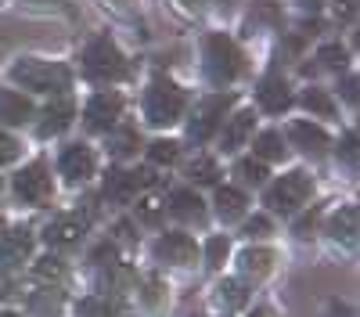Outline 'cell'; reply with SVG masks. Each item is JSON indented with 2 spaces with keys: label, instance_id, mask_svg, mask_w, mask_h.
Returning <instances> with one entry per match:
<instances>
[{
  "label": "cell",
  "instance_id": "7402d4cb",
  "mask_svg": "<svg viewBox=\"0 0 360 317\" xmlns=\"http://www.w3.org/2000/svg\"><path fill=\"white\" fill-rule=\"evenodd\" d=\"M245 195L238 191V188H220L217 191V213H220V220H238L245 213Z\"/></svg>",
  "mask_w": 360,
  "mask_h": 317
},
{
  "label": "cell",
  "instance_id": "f6af8a7d",
  "mask_svg": "<svg viewBox=\"0 0 360 317\" xmlns=\"http://www.w3.org/2000/svg\"><path fill=\"white\" fill-rule=\"evenodd\" d=\"M252 317H274V310H270V306H256Z\"/></svg>",
  "mask_w": 360,
  "mask_h": 317
},
{
  "label": "cell",
  "instance_id": "7a4b0ae2",
  "mask_svg": "<svg viewBox=\"0 0 360 317\" xmlns=\"http://www.w3.org/2000/svg\"><path fill=\"white\" fill-rule=\"evenodd\" d=\"M184 112V94L176 91L169 79H155L144 94V115L152 127H173Z\"/></svg>",
  "mask_w": 360,
  "mask_h": 317
},
{
  "label": "cell",
  "instance_id": "30bf717a",
  "mask_svg": "<svg viewBox=\"0 0 360 317\" xmlns=\"http://www.w3.org/2000/svg\"><path fill=\"white\" fill-rule=\"evenodd\" d=\"M195 256H198V245L188 235H162L155 242V259H162V264L188 267V264H195Z\"/></svg>",
  "mask_w": 360,
  "mask_h": 317
},
{
  "label": "cell",
  "instance_id": "60d3db41",
  "mask_svg": "<svg viewBox=\"0 0 360 317\" xmlns=\"http://www.w3.org/2000/svg\"><path fill=\"white\" fill-rule=\"evenodd\" d=\"M266 231H270V220L266 216H252L245 224V235H266Z\"/></svg>",
  "mask_w": 360,
  "mask_h": 317
},
{
  "label": "cell",
  "instance_id": "83f0119b",
  "mask_svg": "<svg viewBox=\"0 0 360 317\" xmlns=\"http://www.w3.org/2000/svg\"><path fill=\"white\" fill-rule=\"evenodd\" d=\"M33 274L40 278V281H65V267H62V259L58 256H44V259H37V267H33Z\"/></svg>",
  "mask_w": 360,
  "mask_h": 317
},
{
  "label": "cell",
  "instance_id": "e0dca14e",
  "mask_svg": "<svg viewBox=\"0 0 360 317\" xmlns=\"http://www.w3.org/2000/svg\"><path fill=\"white\" fill-rule=\"evenodd\" d=\"M72 115H76V105L72 101H51L44 108V123H40V137H54V134H62L69 123H72Z\"/></svg>",
  "mask_w": 360,
  "mask_h": 317
},
{
  "label": "cell",
  "instance_id": "1f68e13d",
  "mask_svg": "<svg viewBox=\"0 0 360 317\" xmlns=\"http://www.w3.org/2000/svg\"><path fill=\"white\" fill-rule=\"evenodd\" d=\"M317 62H321L324 69H342V65H346V47H339V44L321 47V51H317Z\"/></svg>",
  "mask_w": 360,
  "mask_h": 317
},
{
  "label": "cell",
  "instance_id": "52a82bcc",
  "mask_svg": "<svg viewBox=\"0 0 360 317\" xmlns=\"http://www.w3.org/2000/svg\"><path fill=\"white\" fill-rule=\"evenodd\" d=\"M231 94H213V98H205L202 105H198V112H195V119H191V127H188V134L195 137V141H209L217 134V127L224 123V115H227V108H231Z\"/></svg>",
  "mask_w": 360,
  "mask_h": 317
},
{
  "label": "cell",
  "instance_id": "c3c4849f",
  "mask_svg": "<svg viewBox=\"0 0 360 317\" xmlns=\"http://www.w3.org/2000/svg\"><path fill=\"white\" fill-rule=\"evenodd\" d=\"M108 4H123V0H108Z\"/></svg>",
  "mask_w": 360,
  "mask_h": 317
},
{
  "label": "cell",
  "instance_id": "ba28073f",
  "mask_svg": "<svg viewBox=\"0 0 360 317\" xmlns=\"http://www.w3.org/2000/svg\"><path fill=\"white\" fill-rule=\"evenodd\" d=\"M58 169H62V177L69 184H83L94 177V169H98V159L90 148H83V144H72V148L62 152V162H58Z\"/></svg>",
  "mask_w": 360,
  "mask_h": 317
},
{
  "label": "cell",
  "instance_id": "8d00e7d4",
  "mask_svg": "<svg viewBox=\"0 0 360 317\" xmlns=\"http://www.w3.org/2000/svg\"><path fill=\"white\" fill-rule=\"evenodd\" d=\"M332 11H335V22L346 25V22L356 18V0H335V8H332Z\"/></svg>",
  "mask_w": 360,
  "mask_h": 317
},
{
  "label": "cell",
  "instance_id": "f546056e",
  "mask_svg": "<svg viewBox=\"0 0 360 317\" xmlns=\"http://www.w3.org/2000/svg\"><path fill=\"white\" fill-rule=\"evenodd\" d=\"M33 310H40V313H47L51 310V317H58V306H62V292H54V288H44V292H33Z\"/></svg>",
  "mask_w": 360,
  "mask_h": 317
},
{
  "label": "cell",
  "instance_id": "3957f363",
  "mask_svg": "<svg viewBox=\"0 0 360 317\" xmlns=\"http://www.w3.org/2000/svg\"><path fill=\"white\" fill-rule=\"evenodd\" d=\"M238 69H242V54H238L234 40L224 37V33L205 37V76L217 86H224L238 76Z\"/></svg>",
  "mask_w": 360,
  "mask_h": 317
},
{
  "label": "cell",
  "instance_id": "b9f144b4",
  "mask_svg": "<svg viewBox=\"0 0 360 317\" xmlns=\"http://www.w3.org/2000/svg\"><path fill=\"white\" fill-rule=\"evenodd\" d=\"M314 224H317V216H314V213H310V216H303V220L295 224V235H299V238H310V231H314Z\"/></svg>",
  "mask_w": 360,
  "mask_h": 317
},
{
  "label": "cell",
  "instance_id": "7bdbcfd3",
  "mask_svg": "<svg viewBox=\"0 0 360 317\" xmlns=\"http://www.w3.org/2000/svg\"><path fill=\"white\" fill-rule=\"evenodd\" d=\"M176 4L184 8L188 15H198V11H202V4H205V0H176Z\"/></svg>",
  "mask_w": 360,
  "mask_h": 317
},
{
  "label": "cell",
  "instance_id": "8992f818",
  "mask_svg": "<svg viewBox=\"0 0 360 317\" xmlns=\"http://www.w3.org/2000/svg\"><path fill=\"white\" fill-rule=\"evenodd\" d=\"M15 191H18L22 202H29V206H44V202H51V195H54L51 169H47L44 162L25 166L18 177H15Z\"/></svg>",
  "mask_w": 360,
  "mask_h": 317
},
{
  "label": "cell",
  "instance_id": "5bb4252c",
  "mask_svg": "<svg viewBox=\"0 0 360 317\" xmlns=\"http://www.w3.org/2000/svg\"><path fill=\"white\" fill-rule=\"evenodd\" d=\"M288 137H292L295 148H303L307 155H324V152H328V134H324L321 127L307 123V119L292 123V127H288Z\"/></svg>",
  "mask_w": 360,
  "mask_h": 317
},
{
  "label": "cell",
  "instance_id": "6da1fadb",
  "mask_svg": "<svg viewBox=\"0 0 360 317\" xmlns=\"http://www.w3.org/2000/svg\"><path fill=\"white\" fill-rule=\"evenodd\" d=\"M11 79L22 83L25 91H40V94H58L69 86V69L58 62H40V58H18L11 65Z\"/></svg>",
  "mask_w": 360,
  "mask_h": 317
},
{
  "label": "cell",
  "instance_id": "bcb514c9",
  "mask_svg": "<svg viewBox=\"0 0 360 317\" xmlns=\"http://www.w3.org/2000/svg\"><path fill=\"white\" fill-rule=\"evenodd\" d=\"M332 317H353L349 306H332Z\"/></svg>",
  "mask_w": 360,
  "mask_h": 317
},
{
  "label": "cell",
  "instance_id": "4dcf8cb0",
  "mask_svg": "<svg viewBox=\"0 0 360 317\" xmlns=\"http://www.w3.org/2000/svg\"><path fill=\"white\" fill-rule=\"evenodd\" d=\"M303 105H307L310 112L324 115V119H328V115H335V105H332V98H328L324 91H307V94H303Z\"/></svg>",
  "mask_w": 360,
  "mask_h": 317
},
{
  "label": "cell",
  "instance_id": "e575fe53",
  "mask_svg": "<svg viewBox=\"0 0 360 317\" xmlns=\"http://www.w3.org/2000/svg\"><path fill=\"white\" fill-rule=\"evenodd\" d=\"M15 159H18V141H15L11 134L0 130V166H8V162H15Z\"/></svg>",
  "mask_w": 360,
  "mask_h": 317
},
{
  "label": "cell",
  "instance_id": "9c48e42d",
  "mask_svg": "<svg viewBox=\"0 0 360 317\" xmlns=\"http://www.w3.org/2000/svg\"><path fill=\"white\" fill-rule=\"evenodd\" d=\"M83 235H86V216H79V213L58 216V220H51L47 231H44L47 245H54V249H69V245H76Z\"/></svg>",
  "mask_w": 360,
  "mask_h": 317
},
{
  "label": "cell",
  "instance_id": "9a60e30c",
  "mask_svg": "<svg viewBox=\"0 0 360 317\" xmlns=\"http://www.w3.org/2000/svg\"><path fill=\"white\" fill-rule=\"evenodd\" d=\"M141 188V177L137 173H127V169H112L105 177V198L108 202H119V206H127V202H134Z\"/></svg>",
  "mask_w": 360,
  "mask_h": 317
},
{
  "label": "cell",
  "instance_id": "ac0fdd59",
  "mask_svg": "<svg viewBox=\"0 0 360 317\" xmlns=\"http://www.w3.org/2000/svg\"><path fill=\"white\" fill-rule=\"evenodd\" d=\"M356 227H360L356 206H342L332 216V224H328V235H332L335 242H342V245H356Z\"/></svg>",
  "mask_w": 360,
  "mask_h": 317
},
{
  "label": "cell",
  "instance_id": "ffe728a7",
  "mask_svg": "<svg viewBox=\"0 0 360 317\" xmlns=\"http://www.w3.org/2000/svg\"><path fill=\"white\" fill-rule=\"evenodd\" d=\"M252 127H256V115L245 108V112H238L234 119L227 123V130H224V152H238L242 144L252 137Z\"/></svg>",
  "mask_w": 360,
  "mask_h": 317
},
{
  "label": "cell",
  "instance_id": "d6986e66",
  "mask_svg": "<svg viewBox=\"0 0 360 317\" xmlns=\"http://www.w3.org/2000/svg\"><path fill=\"white\" fill-rule=\"evenodd\" d=\"M29 115H33V101L15 94V91H0V123H11V127H22Z\"/></svg>",
  "mask_w": 360,
  "mask_h": 317
},
{
  "label": "cell",
  "instance_id": "d6a6232c",
  "mask_svg": "<svg viewBox=\"0 0 360 317\" xmlns=\"http://www.w3.org/2000/svg\"><path fill=\"white\" fill-rule=\"evenodd\" d=\"M238 173H242L249 184H263L266 181V166L259 159H242V162H238Z\"/></svg>",
  "mask_w": 360,
  "mask_h": 317
},
{
  "label": "cell",
  "instance_id": "681fc988",
  "mask_svg": "<svg viewBox=\"0 0 360 317\" xmlns=\"http://www.w3.org/2000/svg\"><path fill=\"white\" fill-rule=\"evenodd\" d=\"M0 231H4V216H0Z\"/></svg>",
  "mask_w": 360,
  "mask_h": 317
},
{
  "label": "cell",
  "instance_id": "8fae6325",
  "mask_svg": "<svg viewBox=\"0 0 360 317\" xmlns=\"http://www.w3.org/2000/svg\"><path fill=\"white\" fill-rule=\"evenodd\" d=\"M119 112H123V101H119L115 94H98V98H90L86 112H83V119L90 130H112L115 119H119Z\"/></svg>",
  "mask_w": 360,
  "mask_h": 317
},
{
  "label": "cell",
  "instance_id": "4316f807",
  "mask_svg": "<svg viewBox=\"0 0 360 317\" xmlns=\"http://www.w3.org/2000/svg\"><path fill=\"white\" fill-rule=\"evenodd\" d=\"M176 148H180L176 141H155V144H148V159H152L155 166H173L176 155H180Z\"/></svg>",
  "mask_w": 360,
  "mask_h": 317
},
{
  "label": "cell",
  "instance_id": "4fadbf2b",
  "mask_svg": "<svg viewBox=\"0 0 360 317\" xmlns=\"http://www.w3.org/2000/svg\"><path fill=\"white\" fill-rule=\"evenodd\" d=\"M256 98H259V108H263V112H270V115H278V112H285V108L292 105L288 83H285L281 76H266V79L259 83Z\"/></svg>",
  "mask_w": 360,
  "mask_h": 317
},
{
  "label": "cell",
  "instance_id": "f1b7e54d",
  "mask_svg": "<svg viewBox=\"0 0 360 317\" xmlns=\"http://www.w3.org/2000/svg\"><path fill=\"white\" fill-rule=\"evenodd\" d=\"M217 177H220V169H217L213 159H195L191 162V181L195 184H217Z\"/></svg>",
  "mask_w": 360,
  "mask_h": 317
},
{
  "label": "cell",
  "instance_id": "ab89813d",
  "mask_svg": "<svg viewBox=\"0 0 360 317\" xmlns=\"http://www.w3.org/2000/svg\"><path fill=\"white\" fill-rule=\"evenodd\" d=\"M11 296H18V281L0 271V299H11Z\"/></svg>",
  "mask_w": 360,
  "mask_h": 317
},
{
  "label": "cell",
  "instance_id": "74e56055",
  "mask_svg": "<svg viewBox=\"0 0 360 317\" xmlns=\"http://www.w3.org/2000/svg\"><path fill=\"white\" fill-rule=\"evenodd\" d=\"M115 245H98L94 249V256H90V264H94V267H108V264H115Z\"/></svg>",
  "mask_w": 360,
  "mask_h": 317
},
{
  "label": "cell",
  "instance_id": "f907efd6",
  "mask_svg": "<svg viewBox=\"0 0 360 317\" xmlns=\"http://www.w3.org/2000/svg\"><path fill=\"white\" fill-rule=\"evenodd\" d=\"M0 317H15V313H0Z\"/></svg>",
  "mask_w": 360,
  "mask_h": 317
},
{
  "label": "cell",
  "instance_id": "7dc6e473",
  "mask_svg": "<svg viewBox=\"0 0 360 317\" xmlns=\"http://www.w3.org/2000/svg\"><path fill=\"white\" fill-rule=\"evenodd\" d=\"M303 4H307V8H321V4H324V0H303Z\"/></svg>",
  "mask_w": 360,
  "mask_h": 317
},
{
  "label": "cell",
  "instance_id": "277c9868",
  "mask_svg": "<svg viewBox=\"0 0 360 317\" xmlns=\"http://www.w3.org/2000/svg\"><path fill=\"white\" fill-rule=\"evenodd\" d=\"M310 191H314V181H310V173H303V169H292V173H285V177L266 191V206L274 209V213H295L303 202L310 198Z\"/></svg>",
  "mask_w": 360,
  "mask_h": 317
},
{
  "label": "cell",
  "instance_id": "cb8c5ba5",
  "mask_svg": "<svg viewBox=\"0 0 360 317\" xmlns=\"http://www.w3.org/2000/svg\"><path fill=\"white\" fill-rule=\"evenodd\" d=\"M217 299H220L224 306L238 310V306H245L249 292H245V285L238 281V278H227V281H220V288H217Z\"/></svg>",
  "mask_w": 360,
  "mask_h": 317
},
{
  "label": "cell",
  "instance_id": "603a6c76",
  "mask_svg": "<svg viewBox=\"0 0 360 317\" xmlns=\"http://www.w3.org/2000/svg\"><path fill=\"white\" fill-rule=\"evenodd\" d=\"M252 148H256V159H259V162L285 159V141H281V134H278V130H266V134H259Z\"/></svg>",
  "mask_w": 360,
  "mask_h": 317
},
{
  "label": "cell",
  "instance_id": "836d02e7",
  "mask_svg": "<svg viewBox=\"0 0 360 317\" xmlns=\"http://www.w3.org/2000/svg\"><path fill=\"white\" fill-rule=\"evenodd\" d=\"M137 209H141V220H144V224H159V216L166 213V206H162V198H155V195H148V198L141 202Z\"/></svg>",
  "mask_w": 360,
  "mask_h": 317
},
{
  "label": "cell",
  "instance_id": "7c38bea8",
  "mask_svg": "<svg viewBox=\"0 0 360 317\" xmlns=\"http://www.w3.org/2000/svg\"><path fill=\"white\" fill-rule=\"evenodd\" d=\"M29 252H33V235L29 231H22V227L0 231V264L4 267L22 264V259H29Z\"/></svg>",
  "mask_w": 360,
  "mask_h": 317
},
{
  "label": "cell",
  "instance_id": "5b68a950",
  "mask_svg": "<svg viewBox=\"0 0 360 317\" xmlns=\"http://www.w3.org/2000/svg\"><path fill=\"white\" fill-rule=\"evenodd\" d=\"M83 65H86L90 76H98V79H123L127 76V58L108 37H98V40L86 44Z\"/></svg>",
  "mask_w": 360,
  "mask_h": 317
},
{
  "label": "cell",
  "instance_id": "ee69618b",
  "mask_svg": "<svg viewBox=\"0 0 360 317\" xmlns=\"http://www.w3.org/2000/svg\"><path fill=\"white\" fill-rule=\"evenodd\" d=\"M342 94H346V101H356V79H353V76L342 83Z\"/></svg>",
  "mask_w": 360,
  "mask_h": 317
},
{
  "label": "cell",
  "instance_id": "d590c367",
  "mask_svg": "<svg viewBox=\"0 0 360 317\" xmlns=\"http://www.w3.org/2000/svg\"><path fill=\"white\" fill-rule=\"evenodd\" d=\"M134 148H137V134L134 130H123L119 137H112V152L115 155H130Z\"/></svg>",
  "mask_w": 360,
  "mask_h": 317
},
{
  "label": "cell",
  "instance_id": "d4e9b609",
  "mask_svg": "<svg viewBox=\"0 0 360 317\" xmlns=\"http://www.w3.org/2000/svg\"><path fill=\"white\" fill-rule=\"evenodd\" d=\"M79 317H119V306L108 296H90L79 303Z\"/></svg>",
  "mask_w": 360,
  "mask_h": 317
},
{
  "label": "cell",
  "instance_id": "2e32d148",
  "mask_svg": "<svg viewBox=\"0 0 360 317\" xmlns=\"http://www.w3.org/2000/svg\"><path fill=\"white\" fill-rule=\"evenodd\" d=\"M169 213H173L176 220H184V224H202V220H205V202H202L195 191L180 188V191L169 195Z\"/></svg>",
  "mask_w": 360,
  "mask_h": 317
},
{
  "label": "cell",
  "instance_id": "f35d334b",
  "mask_svg": "<svg viewBox=\"0 0 360 317\" xmlns=\"http://www.w3.org/2000/svg\"><path fill=\"white\" fill-rule=\"evenodd\" d=\"M339 155H342L349 166H356V134H346V137H342V148H339Z\"/></svg>",
  "mask_w": 360,
  "mask_h": 317
},
{
  "label": "cell",
  "instance_id": "44dd1931",
  "mask_svg": "<svg viewBox=\"0 0 360 317\" xmlns=\"http://www.w3.org/2000/svg\"><path fill=\"white\" fill-rule=\"evenodd\" d=\"M270 264H274V252H270V249H245L242 256H238V267H242V274L252 278V281L266 278Z\"/></svg>",
  "mask_w": 360,
  "mask_h": 317
},
{
  "label": "cell",
  "instance_id": "484cf974",
  "mask_svg": "<svg viewBox=\"0 0 360 317\" xmlns=\"http://www.w3.org/2000/svg\"><path fill=\"white\" fill-rule=\"evenodd\" d=\"M227 252H231V242H227L224 235L209 238V245H205V267H209V271H220L224 259H227Z\"/></svg>",
  "mask_w": 360,
  "mask_h": 317
}]
</instances>
